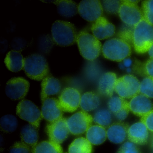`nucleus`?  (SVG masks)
Listing matches in <instances>:
<instances>
[{"mask_svg": "<svg viewBox=\"0 0 153 153\" xmlns=\"http://www.w3.org/2000/svg\"><path fill=\"white\" fill-rule=\"evenodd\" d=\"M131 28L120 34L122 38L131 43L137 53L142 54L148 51L153 45V25L143 19Z\"/></svg>", "mask_w": 153, "mask_h": 153, "instance_id": "obj_1", "label": "nucleus"}, {"mask_svg": "<svg viewBox=\"0 0 153 153\" xmlns=\"http://www.w3.org/2000/svg\"><path fill=\"white\" fill-rule=\"evenodd\" d=\"M102 52L105 58L121 62L130 56V44L122 38H113L106 40L103 45Z\"/></svg>", "mask_w": 153, "mask_h": 153, "instance_id": "obj_2", "label": "nucleus"}, {"mask_svg": "<svg viewBox=\"0 0 153 153\" xmlns=\"http://www.w3.org/2000/svg\"><path fill=\"white\" fill-rule=\"evenodd\" d=\"M52 36L55 43L61 46H67L76 42V31L74 24L64 21H56L51 28Z\"/></svg>", "mask_w": 153, "mask_h": 153, "instance_id": "obj_3", "label": "nucleus"}, {"mask_svg": "<svg viewBox=\"0 0 153 153\" xmlns=\"http://www.w3.org/2000/svg\"><path fill=\"white\" fill-rule=\"evenodd\" d=\"M76 42L81 56L87 60L96 59L102 51L101 42L95 37L86 32L78 34Z\"/></svg>", "mask_w": 153, "mask_h": 153, "instance_id": "obj_4", "label": "nucleus"}, {"mask_svg": "<svg viewBox=\"0 0 153 153\" xmlns=\"http://www.w3.org/2000/svg\"><path fill=\"white\" fill-rule=\"evenodd\" d=\"M23 69L29 78L37 81L43 80L49 72L45 58L37 54H32L25 58Z\"/></svg>", "mask_w": 153, "mask_h": 153, "instance_id": "obj_5", "label": "nucleus"}, {"mask_svg": "<svg viewBox=\"0 0 153 153\" xmlns=\"http://www.w3.org/2000/svg\"><path fill=\"white\" fill-rule=\"evenodd\" d=\"M138 2V1H121L118 14L121 20L129 27H134L143 19Z\"/></svg>", "mask_w": 153, "mask_h": 153, "instance_id": "obj_6", "label": "nucleus"}, {"mask_svg": "<svg viewBox=\"0 0 153 153\" xmlns=\"http://www.w3.org/2000/svg\"><path fill=\"white\" fill-rule=\"evenodd\" d=\"M140 82L131 74H127L117 79L114 91L123 99H131L140 93Z\"/></svg>", "mask_w": 153, "mask_h": 153, "instance_id": "obj_7", "label": "nucleus"}, {"mask_svg": "<svg viewBox=\"0 0 153 153\" xmlns=\"http://www.w3.org/2000/svg\"><path fill=\"white\" fill-rule=\"evenodd\" d=\"M16 114L19 118L39 128L43 118L42 112L33 102L23 100L18 104Z\"/></svg>", "mask_w": 153, "mask_h": 153, "instance_id": "obj_8", "label": "nucleus"}, {"mask_svg": "<svg viewBox=\"0 0 153 153\" xmlns=\"http://www.w3.org/2000/svg\"><path fill=\"white\" fill-rule=\"evenodd\" d=\"M93 118L86 112H76L67 119L70 132L74 135L83 134L92 125Z\"/></svg>", "mask_w": 153, "mask_h": 153, "instance_id": "obj_9", "label": "nucleus"}, {"mask_svg": "<svg viewBox=\"0 0 153 153\" xmlns=\"http://www.w3.org/2000/svg\"><path fill=\"white\" fill-rule=\"evenodd\" d=\"M81 95L76 88L68 87L64 89L59 97L60 106L63 112H75L80 106Z\"/></svg>", "mask_w": 153, "mask_h": 153, "instance_id": "obj_10", "label": "nucleus"}, {"mask_svg": "<svg viewBox=\"0 0 153 153\" xmlns=\"http://www.w3.org/2000/svg\"><path fill=\"white\" fill-rule=\"evenodd\" d=\"M102 4L97 0H84L78 5V12L82 18L88 22H94L102 17Z\"/></svg>", "mask_w": 153, "mask_h": 153, "instance_id": "obj_11", "label": "nucleus"}, {"mask_svg": "<svg viewBox=\"0 0 153 153\" xmlns=\"http://www.w3.org/2000/svg\"><path fill=\"white\" fill-rule=\"evenodd\" d=\"M29 88V83L23 77H13L8 81L5 88L6 95L13 100L23 99Z\"/></svg>", "mask_w": 153, "mask_h": 153, "instance_id": "obj_12", "label": "nucleus"}, {"mask_svg": "<svg viewBox=\"0 0 153 153\" xmlns=\"http://www.w3.org/2000/svg\"><path fill=\"white\" fill-rule=\"evenodd\" d=\"M46 131L50 140L61 144L67 138L70 132L67 119L62 118L56 121L50 122L46 127Z\"/></svg>", "mask_w": 153, "mask_h": 153, "instance_id": "obj_13", "label": "nucleus"}, {"mask_svg": "<svg viewBox=\"0 0 153 153\" xmlns=\"http://www.w3.org/2000/svg\"><path fill=\"white\" fill-rule=\"evenodd\" d=\"M41 112L43 118L50 122L60 119L63 115L59 100L54 98H48L42 102Z\"/></svg>", "mask_w": 153, "mask_h": 153, "instance_id": "obj_14", "label": "nucleus"}, {"mask_svg": "<svg viewBox=\"0 0 153 153\" xmlns=\"http://www.w3.org/2000/svg\"><path fill=\"white\" fill-rule=\"evenodd\" d=\"M129 106L131 112L140 117L153 110V104L149 98L140 93L131 99Z\"/></svg>", "mask_w": 153, "mask_h": 153, "instance_id": "obj_15", "label": "nucleus"}, {"mask_svg": "<svg viewBox=\"0 0 153 153\" xmlns=\"http://www.w3.org/2000/svg\"><path fill=\"white\" fill-rule=\"evenodd\" d=\"M91 30L94 37L102 40L112 37L115 33V28L105 18L101 17L93 23Z\"/></svg>", "mask_w": 153, "mask_h": 153, "instance_id": "obj_16", "label": "nucleus"}, {"mask_svg": "<svg viewBox=\"0 0 153 153\" xmlns=\"http://www.w3.org/2000/svg\"><path fill=\"white\" fill-rule=\"evenodd\" d=\"M127 137L136 145H145L148 140V129L141 121L136 122L129 128Z\"/></svg>", "mask_w": 153, "mask_h": 153, "instance_id": "obj_17", "label": "nucleus"}, {"mask_svg": "<svg viewBox=\"0 0 153 153\" xmlns=\"http://www.w3.org/2000/svg\"><path fill=\"white\" fill-rule=\"evenodd\" d=\"M108 106L110 111L120 121L125 119L130 111L129 102L119 96L111 97L108 101Z\"/></svg>", "mask_w": 153, "mask_h": 153, "instance_id": "obj_18", "label": "nucleus"}, {"mask_svg": "<svg viewBox=\"0 0 153 153\" xmlns=\"http://www.w3.org/2000/svg\"><path fill=\"white\" fill-rule=\"evenodd\" d=\"M128 124L122 122H114L108 128L107 137L109 140L114 144L124 142L128 136Z\"/></svg>", "mask_w": 153, "mask_h": 153, "instance_id": "obj_19", "label": "nucleus"}, {"mask_svg": "<svg viewBox=\"0 0 153 153\" xmlns=\"http://www.w3.org/2000/svg\"><path fill=\"white\" fill-rule=\"evenodd\" d=\"M117 78L116 74L108 72L101 76L98 81V92L102 95L112 97Z\"/></svg>", "mask_w": 153, "mask_h": 153, "instance_id": "obj_20", "label": "nucleus"}, {"mask_svg": "<svg viewBox=\"0 0 153 153\" xmlns=\"http://www.w3.org/2000/svg\"><path fill=\"white\" fill-rule=\"evenodd\" d=\"M41 97L42 102L51 95L60 92L61 86L59 81L53 76H47L42 81Z\"/></svg>", "mask_w": 153, "mask_h": 153, "instance_id": "obj_21", "label": "nucleus"}, {"mask_svg": "<svg viewBox=\"0 0 153 153\" xmlns=\"http://www.w3.org/2000/svg\"><path fill=\"white\" fill-rule=\"evenodd\" d=\"M86 139L94 145L102 144L107 137V131L105 128L100 125L91 126L86 131Z\"/></svg>", "mask_w": 153, "mask_h": 153, "instance_id": "obj_22", "label": "nucleus"}, {"mask_svg": "<svg viewBox=\"0 0 153 153\" xmlns=\"http://www.w3.org/2000/svg\"><path fill=\"white\" fill-rule=\"evenodd\" d=\"M25 58L20 52L11 50L7 54L5 63L8 69L13 72H18L23 69Z\"/></svg>", "mask_w": 153, "mask_h": 153, "instance_id": "obj_23", "label": "nucleus"}, {"mask_svg": "<svg viewBox=\"0 0 153 153\" xmlns=\"http://www.w3.org/2000/svg\"><path fill=\"white\" fill-rule=\"evenodd\" d=\"M101 102L99 95L93 92L85 93L81 96L80 106L85 112H90L97 109Z\"/></svg>", "mask_w": 153, "mask_h": 153, "instance_id": "obj_24", "label": "nucleus"}, {"mask_svg": "<svg viewBox=\"0 0 153 153\" xmlns=\"http://www.w3.org/2000/svg\"><path fill=\"white\" fill-rule=\"evenodd\" d=\"M20 136L23 142L33 148L38 142V129L32 124H27L21 129Z\"/></svg>", "mask_w": 153, "mask_h": 153, "instance_id": "obj_25", "label": "nucleus"}, {"mask_svg": "<svg viewBox=\"0 0 153 153\" xmlns=\"http://www.w3.org/2000/svg\"><path fill=\"white\" fill-rule=\"evenodd\" d=\"M60 15L65 17L75 16L78 13V5L72 1L60 0L54 1Z\"/></svg>", "mask_w": 153, "mask_h": 153, "instance_id": "obj_26", "label": "nucleus"}, {"mask_svg": "<svg viewBox=\"0 0 153 153\" xmlns=\"http://www.w3.org/2000/svg\"><path fill=\"white\" fill-rule=\"evenodd\" d=\"M33 153H63L59 144L51 140L42 141L32 148Z\"/></svg>", "mask_w": 153, "mask_h": 153, "instance_id": "obj_27", "label": "nucleus"}, {"mask_svg": "<svg viewBox=\"0 0 153 153\" xmlns=\"http://www.w3.org/2000/svg\"><path fill=\"white\" fill-rule=\"evenodd\" d=\"M92 144L87 139L79 137L72 142L68 148V153H92Z\"/></svg>", "mask_w": 153, "mask_h": 153, "instance_id": "obj_28", "label": "nucleus"}, {"mask_svg": "<svg viewBox=\"0 0 153 153\" xmlns=\"http://www.w3.org/2000/svg\"><path fill=\"white\" fill-rule=\"evenodd\" d=\"M18 121L16 116L11 114H7L2 116L0 119V126L4 132H14L16 130Z\"/></svg>", "mask_w": 153, "mask_h": 153, "instance_id": "obj_29", "label": "nucleus"}, {"mask_svg": "<svg viewBox=\"0 0 153 153\" xmlns=\"http://www.w3.org/2000/svg\"><path fill=\"white\" fill-rule=\"evenodd\" d=\"M86 77L90 81H96L99 79L102 74V69L99 64L95 61L88 62L85 69Z\"/></svg>", "mask_w": 153, "mask_h": 153, "instance_id": "obj_30", "label": "nucleus"}, {"mask_svg": "<svg viewBox=\"0 0 153 153\" xmlns=\"http://www.w3.org/2000/svg\"><path fill=\"white\" fill-rule=\"evenodd\" d=\"M93 121L97 125L105 128L109 127L112 121L111 112L108 110H99L95 113Z\"/></svg>", "mask_w": 153, "mask_h": 153, "instance_id": "obj_31", "label": "nucleus"}, {"mask_svg": "<svg viewBox=\"0 0 153 153\" xmlns=\"http://www.w3.org/2000/svg\"><path fill=\"white\" fill-rule=\"evenodd\" d=\"M134 70L139 74L146 77H153V59L150 58L142 64H137Z\"/></svg>", "mask_w": 153, "mask_h": 153, "instance_id": "obj_32", "label": "nucleus"}, {"mask_svg": "<svg viewBox=\"0 0 153 153\" xmlns=\"http://www.w3.org/2000/svg\"><path fill=\"white\" fill-rule=\"evenodd\" d=\"M141 10L143 19L153 25V0H147L142 2Z\"/></svg>", "mask_w": 153, "mask_h": 153, "instance_id": "obj_33", "label": "nucleus"}, {"mask_svg": "<svg viewBox=\"0 0 153 153\" xmlns=\"http://www.w3.org/2000/svg\"><path fill=\"white\" fill-rule=\"evenodd\" d=\"M140 93L153 98V77L146 76L140 82Z\"/></svg>", "mask_w": 153, "mask_h": 153, "instance_id": "obj_34", "label": "nucleus"}, {"mask_svg": "<svg viewBox=\"0 0 153 153\" xmlns=\"http://www.w3.org/2000/svg\"><path fill=\"white\" fill-rule=\"evenodd\" d=\"M121 3V1H103L102 5L106 12L116 14L119 12Z\"/></svg>", "mask_w": 153, "mask_h": 153, "instance_id": "obj_35", "label": "nucleus"}, {"mask_svg": "<svg viewBox=\"0 0 153 153\" xmlns=\"http://www.w3.org/2000/svg\"><path fill=\"white\" fill-rule=\"evenodd\" d=\"M9 153H33L29 146L22 142H16L10 149Z\"/></svg>", "mask_w": 153, "mask_h": 153, "instance_id": "obj_36", "label": "nucleus"}, {"mask_svg": "<svg viewBox=\"0 0 153 153\" xmlns=\"http://www.w3.org/2000/svg\"><path fill=\"white\" fill-rule=\"evenodd\" d=\"M117 153H141L136 144L128 141L122 145Z\"/></svg>", "mask_w": 153, "mask_h": 153, "instance_id": "obj_37", "label": "nucleus"}, {"mask_svg": "<svg viewBox=\"0 0 153 153\" xmlns=\"http://www.w3.org/2000/svg\"><path fill=\"white\" fill-rule=\"evenodd\" d=\"M140 121L146 125L149 131L153 133V110L141 117Z\"/></svg>", "mask_w": 153, "mask_h": 153, "instance_id": "obj_38", "label": "nucleus"}, {"mask_svg": "<svg viewBox=\"0 0 153 153\" xmlns=\"http://www.w3.org/2000/svg\"><path fill=\"white\" fill-rule=\"evenodd\" d=\"M123 66L124 67H126L129 68L131 65V63H132V61L131 59L130 58H125V59L123 60Z\"/></svg>", "mask_w": 153, "mask_h": 153, "instance_id": "obj_39", "label": "nucleus"}, {"mask_svg": "<svg viewBox=\"0 0 153 153\" xmlns=\"http://www.w3.org/2000/svg\"><path fill=\"white\" fill-rule=\"evenodd\" d=\"M149 146L151 150L153 152V133H152L149 137Z\"/></svg>", "mask_w": 153, "mask_h": 153, "instance_id": "obj_40", "label": "nucleus"}, {"mask_svg": "<svg viewBox=\"0 0 153 153\" xmlns=\"http://www.w3.org/2000/svg\"><path fill=\"white\" fill-rule=\"evenodd\" d=\"M148 53L150 58L153 59V45L150 47V48L149 50Z\"/></svg>", "mask_w": 153, "mask_h": 153, "instance_id": "obj_41", "label": "nucleus"}]
</instances>
